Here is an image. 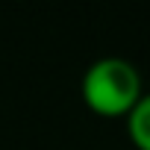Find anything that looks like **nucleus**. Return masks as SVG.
<instances>
[{"instance_id": "nucleus-1", "label": "nucleus", "mask_w": 150, "mask_h": 150, "mask_svg": "<svg viewBox=\"0 0 150 150\" xmlns=\"http://www.w3.org/2000/svg\"><path fill=\"white\" fill-rule=\"evenodd\" d=\"M80 94L97 115H127L144 94V80L135 62L124 56H100L83 71Z\"/></svg>"}, {"instance_id": "nucleus-2", "label": "nucleus", "mask_w": 150, "mask_h": 150, "mask_svg": "<svg viewBox=\"0 0 150 150\" xmlns=\"http://www.w3.org/2000/svg\"><path fill=\"white\" fill-rule=\"evenodd\" d=\"M127 118V132H129V141L138 147V150H150V91H144L135 106L124 115Z\"/></svg>"}]
</instances>
